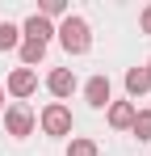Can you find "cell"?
Wrapping results in <instances>:
<instances>
[{
	"label": "cell",
	"mask_w": 151,
	"mask_h": 156,
	"mask_svg": "<svg viewBox=\"0 0 151 156\" xmlns=\"http://www.w3.org/2000/svg\"><path fill=\"white\" fill-rule=\"evenodd\" d=\"M4 89H8V97L25 101V97H34V93H38V72H29V68H13L8 80H4Z\"/></svg>",
	"instance_id": "obj_4"
},
{
	"label": "cell",
	"mask_w": 151,
	"mask_h": 156,
	"mask_svg": "<svg viewBox=\"0 0 151 156\" xmlns=\"http://www.w3.org/2000/svg\"><path fill=\"white\" fill-rule=\"evenodd\" d=\"M38 17H46V21L59 17V21H63V17H67V4H63V0H42V4H38Z\"/></svg>",
	"instance_id": "obj_14"
},
{
	"label": "cell",
	"mask_w": 151,
	"mask_h": 156,
	"mask_svg": "<svg viewBox=\"0 0 151 156\" xmlns=\"http://www.w3.org/2000/svg\"><path fill=\"white\" fill-rule=\"evenodd\" d=\"M134 114H139V105L134 101H109V127L113 131H130V122H134Z\"/></svg>",
	"instance_id": "obj_8"
},
{
	"label": "cell",
	"mask_w": 151,
	"mask_h": 156,
	"mask_svg": "<svg viewBox=\"0 0 151 156\" xmlns=\"http://www.w3.org/2000/svg\"><path fill=\"white\" fill-rule=\"evenodd\" d=\"M17 47H21V26L0 21V55H4V51H17Z\"/></svg>",
	"instance_id": "obj_11"
},
{
	"label": "cell",
	"mask_w": 151,
	"mask_h": 156,
	"mask_svg": "<svg viewBox=\"0 0 151 156\" xmlns=\"http://www.w3.org/2000/svg\"><path fill=\"white\" fill-rule=\"evenodd\" d=\"M38 127H42V135H50V139H63V135H72L76 118H72V110L63 101H50L46 110L38 114Z\"/></svg>",
	"instance_id": "obj_2"
},
{
	"label": "cell",
	"mask_w": 151,
	"mask_h": 156,
	"mask_svg": "<svg viewBox=\"0 0 151 156\" xmlns=\"http://www.w3.org/2000/svg\"><path fill=\"white\" fill-rule=\"evenodd\" d=\"M76 89H80V80H76V72H72V68H50V76H46V93H50V97L67 101Z\"/></svg>",
	"instance_id": "obj_6"
},
{
	"label": "cell",
	"mask_w": 151,
	"mask_h": 156,
	"mask_svg": "<svg viewBox=\"0 0 151 156\" xmlns=\"http://www.w3.org/2000/svg\"><path fill=\"white\" fill-rule=\"evenodd\" d=\"M147 76H151V59H147Z\"/></svg>",
	"instance_id": "obj_17"
},
{
	"label": "cell",
	"mask_w": 151,
	"mask_h": 156,
	"mask_svg": "<svg viewBox=\"0 0 151 156\" xmlns=\"http://www.w3.org/2000/svg\"><path fill=\"white\" fill-rule=\"evenodd\" d=\"M21 38H25V42H42V47H46L50 38H55V21L38 17V13H29V17H25V26H21Z\"/></svg>",
	"instance_id": "obj_7"
},
{
	"label": "cell",
	"mask_w": 151,
	"mask_h": 156,
	"mask_svg": "<svg viewBox=\"0 0 151 156\" xmlns=\"http://www.w3.org/2000/svg\"><path fill=\"white\" fill-rule=\"evenodd\" d=\"M55 38H59V47L67 55H84L92 47V30H88V21H84L80 13H67V17L55 26Z\"/></svg>",
	"instance_id": "obj_1"
},
{
	"label": "cell",
	"mask_w": 151,
	"mask_h": 156,
	"mask_svg": "<svg viewBox=\"0 0 151 156\" xmlns=\"http://www.w3.org/2000/svg\"><path fill=\"white\" fill-rule=\"evenodd\" d=\"M67 156H101V148H97V139L72 135V144H67Z\"/></svg>",
	"instance_id": "obj_12"
},
{
	"label": "cell",
	"mask_w": 151,
	"mask_h": 156,
	"mask_svg": "<svg viewBox=\"0 0 151 156\" xmlns=\"http://www.w3.org/2000/svg\"><path fill=\"white\" fill-rule=\"evenodd\" d=\"M0 110H4V84H0Z\"/></svg>",
	"instance_id": "obj_16"
},
{
	"label": "cell",
	"mask_w": 151,
	"mask_h": 156,
	"mask_svg": "<svg viewBox=\"0 0 151 156\" xmlns=\"http://www.w3.org/2000/svg\"><path fill=\"white\" fill-rule=\"evenodd\" d=\"M34 127H38V118H34V110L25 101H13L8 110H4V131L13 135V139H25V135H34Z\"/></svg>",
	"instance_id": "obj_3"
},
{
	"label": "cell",
	"mask_w": 151,
	"mask_h": 156,
	"mask_svg": "<svg viewBox=\"0 0 151 156\" xmlns=\"http://www.w3.org/2000/svg\"><path fill=\"white\" fill-rule=\"evenodd\" d=\"M130 135H139L143 144H151V110H139L134 122H130Z\"/></svg>",
	"instance_id": "obj_13"
},
{
	"label": "cell",
	"mask_w": 151,
	"mask_h": 156,
	"mask_svg": "<svg viewBox=\"0 0 151 156\" xmlns=\"http://www.w3.org/2000/svg\"><path fill=\"white\" fill-rule=\"evenodd\" d=\"M139 30H143V34H151V4L139 13Z\"/></svg>",
	"instance_id": "obj_15"
},
{
	"label": "cell",
	"mask_w": 151,
	"mask_h": 156,
	"mask_svg": "<svg viewBox=\"0 0 151 156\" xmlns=\"http://www.w3.org/2000/svg\"><path fill=\"white\" fill-rule=\"evenodd\" d=\"M147 89H151L147 68H130V72H126V93H130V101H139V97H143Z\"/></svg>",
	"instance_id": "obj_9"
},
{
	"label": "cell",
	"mask_w": 151,
	"mask_h": 156,
	"mask_svg": "<svg viewBox=\"0 0 151 156\" xmlns=\"http://www.w3.org/2000/svg\"><path fill=\"white\" fill-rule=\"evenodd\" d=\"M84 101L92 105V110H109V101H113V84H109L105 72L88 76V84H84Z\"/></svg>",
	"instance_id": "obj_5"
},
{
	"label": "cell",
	"mask_w": 151,
	"mask_h": 156,
	"mask_svg": "<svg viewBox=\"0 0 151 156\" xmlns=\"http://www.w3.org/2000/svg\"><path fill=\"white\" fill-rule=\"evenodd\" d=\"M17 55H21V68H29V72H34V63H42V59H46V47H42V42H25V38H21Z\"/></svg>",
	"instance_id": "obj_10"
}]
</instances>
